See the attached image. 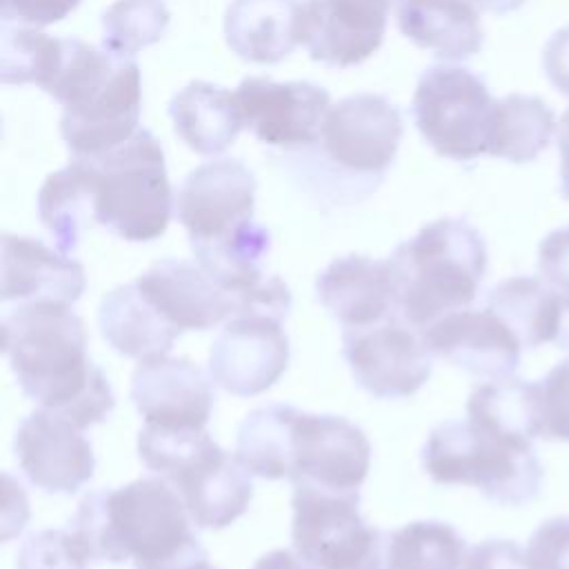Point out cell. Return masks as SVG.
I'll return each instance as SVG.
<instances>
[{
	"label": "cell",
	"instance_id": "1",
	"mask_svg": "<svg viewBox=\"0 0 569 569\" xmlns=\"http://www.w3.org/2000/svg\"><path fill=\"white\" fill-rule=\"evenodd\" d=\"M0 331L18 387L42 409L80 429L113 411V389L87 356L84 322L67 302H20L2 316Z\"/></svg>",
	"mask_w": 569,
	"mask_h": 569
},
{
	"label": "cell",
	"instance_id": "2",
	"mask_svg": "<svg viewBox=\"0 0 569 569\" xmlns=\"http://www.w3.org/2000/svg\"><path fill=\"white\" fill-rule=\"evenodd\" d=\"M191 522L178 491L158 476L87 493L69 531L93 562L131 560L136 569H193L209 556Z\"/></svg>",
	"mask_w": 569,
	"mask_h": 569
},
{
	"label": "cell",
	"instance_id": "3",
	"mask_svg": "<svg viewBox=\"0 0 569 569\" xmlns=\"http://www.w3.org/2000/svg\"><path fill=\"white\" fill-rule=\"evenodd\" d=\"M47 93L62 104L60 136L71 158H91L127 142L140 122L142 80L131 56L67 38Z\"/></svg>",
	"mask_w": 569,
	"mask_h": 569
},
{
	"label": "cell",
	"instance_id": "4",
	"mask_svg": "<svg viewBox=\"0 0 569 569\" xmlns=\"http://www.w3.org/2000/svg\"><path fill=\"white\" fill-rule=\"evenodd\" d=\"M387 262L400 318L422 331L473 302L487 271V244L465 218H438L400 242Z\"/></svg>",
	"mask_w": 569,
	"mask_h": 569
},
{
	"label": "cell",
	"instance_id": "5",
	"mask_svg": "<svg viewBox=\"0 0 569 569\" xmlns=\"http://www.w3.org/2000/svg\"><path fill=\"white\" fill-rule=\"evenodd\" d=\"M138 456L178 491L200 529H224L253 498L251 473L207 429L144 425L138 433Z\"/></svg>",
	"mask_w": 569,
	"mask_h": 569
},
{
	"label": "cell",
	"instance_id": "6",
	"mask_svg": "<svg viewBox=\"0 0 569 569\" xmlns=\"http://www.w3.org/2000/svg\"><path fill=\"white\" fill-rule=\"evenodd\" d=\"M73 160L87 171L93 222L129 242H149L167 231L176 200L151 131L138 129L111 151Z\"/></svg>",
	"mask_w": 569,
	"mask_h": 569
},
{
	"label": "cell",
	"instance_id": "7",
	"mask_svg": "<svg viewBox=\"0 0 569 569\" xmlns=\"http://www.w3.org/2000/svg\"><path fill=\"white\" fill-rule=\"evenodd\" d=\"M422 467L438 485H469L507 507L531 502L542 485V467L529 440L498 433L471 418L431 429Z\"/></svg>",
	"mask_w": 569,
	"mask_h": 569
},
{
	"label": "cell",
	"instance_id": "8",
	"mask_svg": "<svg viewBox=\"0 0 569 569\" xmlns=\"http://www.w3.org/2000/svg\"><path fill=\"white\" fill-rule=\"evenodd\" d=\"M405 122L380 93H353L331 104L320 138V158L345 178L349 202L369 196L393 164Z\"/></svg>",
	"mask_w": 569,
	"mask_h": 569
},
{
	"label": "cell",
	"instance_id": "9",
	"mask_svg": "<svg viewBox=\"0 0 569 569\" xmlns=\"http://www.w3.org/2000/svg\"><path fill=\"white\" fill-rule=\"evenodd\" d=\"M496 102L485 80L471 69L433 64L418 80L411 116L438 156L467 162L489 149Z\"/></svg>",
	"mask_w": 569,
	"mask_h": 569
},
{
	"label": "cell",
	"instance_id": "10",
	"mask_svg": "<svg viewBox=\"0 0 569 569\" xmlns=\"http://www.w3.org/2000/svg\"><path fill=\"white\" fill-rule=\"evenodd\" d=\"M360 493L293 487L291 540L311 569H382V531L360 511Z\"/></svg>",
	"mask_w": 569,
	"mask_h": 569
},
{
	"label": "cell",
	"instance_id": "11",
	"mask_svg": "<svg viewBox=\"0 0 569 569\" xmlns=\"http://www.w3.org/2000/svg\"><path fill=\"white\" fill-rule=\"evenodd\" d=\"M342 356L358 387L376 398L413 396L431 376V351L400 313L369 327L345 329Z\"/></svg>",
	"mask_w": 569,
	"mask_h": 569
},
{
	"label": "cell",
	"instance_id": "12",
	"mask_svg": "<svg viewBox=\"0 0 569 569\" xmlns=\"http://www.w3.org/2000/svg\"><path fill=\"white\" fill-rule=\"evenodd\" d=\"M371 465V445L342 416L296 409L289 440V482L325 491H358Z\"/></svg>",
	"mask_w": 569,
	"mask_h": 569
},
{
	"label": "cell",
	"instance_id": "13",
	"mask_svg": "<svg viewBox=\"0 0 569 569\" xmlns=\"http://www.w3.org/2000/svg\"><path fill=\"white\" fill-rule=\"evenodd\" d=\"M256 178L240 160L220 158L196 167L176 193V216L189 247L222 240L253 220Z\"/></svg>",
	"mask_w": 569,
	"mask_h": 569
},
{
	"label": "cell",
	"instance_id": "14",
	"mask_svg": "<svg viewBox=\"0 0 569 569\" xmlns=\"http://www.w3.org/2000/svg\"><path fill=\"white\" fill-rule=\"evenodd\" d=\"M289 365V338L282 320L267 313L229 318L211 342L209 373L227 393L249 398L278 382Z\"/></svg>",
	"mask_w": 569,
	"mask_h": 569
},
{
	"label": "cell",
	"instance_id": "15",
	"mask_svg": "<svg viewBox=\"0 0 569 569\" xmlns=\"http://www.w3.org/2000/svg\"><path fill=\"white\" fill-rule=\"evenodd\" d=\"M242 124L264 144L282 149L313 147L331 109L327 89L313 82L244 78L236 91Z\"/></svg>",
	"mask_w": 569,
	"mask_h": 569
},
{
	"label": "cell",
	"instance_id": "16",
	"mask_svg": "<svg viewBox=\"0 0 569 569\" xmlns=\"http://www.w3.org/2000/svg\"><path fill=\"white\" fill-rule=\"evenodd\" d=\"M391 4L393 0H302L300 44L325 67L360 64L382 44Z\"/></svg>",
	"mask_w": 569,
	"mask_h": 569
},
{
	"label": "cell",
	"instance_id": "17",
	"mask_svg": "<svg viewBox=\"0 0 569 569\" xmlns=\"http://www.w3.org/2000/svg\"><path fill=\"white\" fill-rule=\"evenodd\" d=\"M13 449L29 482L47 493L71 496L91 480L96 469V456L82 429L42 407L20 422Z\"/></svg>",
	"mask_w": 569,
	"mask_h": 569
},
{
	"label": "cell",
	"instance_id": "18",
	"mask_svg": "<svg viewBox=\"0 0 569 569\" xmlns=\"http://www.w3.org/2000/svg\"><path fill=\"white\" fill-rule=\"evenodd\" d=\"M420 333L431 356L445 358L476 378H507L520 362V340L489 309L447 313Z\"/></svg>",
	"mask_w": 569,
	"mask_h": 569
},
{
	"label": "cell",
	"instance_id": "19",
	"mask_svg": "<svg viewBox=\"0 0 569 569\" xmlns=\"http://www.w3.org/2000/svg\"><path fill=\"white\" fill-rule=\"evenodd\" d=\"M131 400L144 425L204 429L213 407V389L191 360L160 356L138 362L131 376Z\"/></svg>",
	"mask_w": 569,
	"mask_h": 569
},
{
	"label": "cell",
	"instance_id": "20",
	"mask_svg": "<svg viewBox=\"0 0 569 569\" xmlns=\"http://www.w3.org/2000/svg\"><path fill=\"white\" fill-rule=\"evenodd\" d=\"M136 284L180 331H207L238 313V300L198 262L158 260L136 278Z\"/></svg>",
	"mask_w": 569,
	"mask_h": 569
},
{
	"label": "cell",
	"instance_id": "21",
	"mask_svg": "<svg viewBox=\"0 0 569 569\" xmlns=\"http://www.w3.org/2000/svg\"><path fill=\"white\" fill-rule=\"evenodd\" d=\"M316 293L345 329L369 327L398 313L389 262L369 256L349 253L331 260L316 278Z\"/></svg>",
	"mask_w": 569,
	"mask_h": 569
},
{
	"label": "cell",
	"instance_id": "22",
	"mask_svg": "<svg viewBox=\"0 0 569 569\" xmlns=\"http://www.w3.org/2000/svg\"><path fill=\"white\" fill-rule=\"evenodd\" d=\"M87 287L84 267L38 238L2 233V302L56 300L73 305Z\"/></svg>",
	"mask_w": 569,
	"mask_h": 569
},
{
	"label": "cell",
	"instance_id": "23",
	"mask_svg": "<svg viewBox=\"0 0 569 569\" xmlns=\"http://www.w3.org/2000/svg\"><path fill=\"white\" fill-rule=\"evenodd\" d=\"M98 327L120 356L138 362L169 356L176 338L182 333L136 282L118 284L104 293L98 307Z\"/></svg>",
	"mask_w": 569,
	"mask_h": 569
},
{
	"label": "cell",
	"instance_id": "24",
	"mask_svg": "<svg viewBox=\"0 0 569 569\" xmlns=\"http://www.w3.org/2000/svg\"><path fill=\"white\" fill-rule=\"evenodd\" d=\"M402 36L445 60H465L482 49L480 9L473 0H396Z\"/></svg>",
	"mask_w": 569,
	"mask_h": 569
},
{
	"label": "cell",
	"instance_id": "25",
	"mask_svg": "<svg viewBox=\"0 0 569 569\" xmlns=\"http://www.w3.org/2000/svg\"><path fill=\"white\" fill-rule=\"evenodd\" d=\"M302 0H231L224 13L229 49L256 64H276L298 44Z\"/></svg>",
	"mask_w": 569,
	"mask_h": 569
},
{
	"label": "cell",
	"instance_id": "26",
	"mask_svg": "<svg viewBox=\"0 0 569 569\" xmlns=\"http://www.w3.org/2000/svg\"><path fill=\"white\" fill-rule=\"evenodd\" d=\"M169 116L176 133L200 156L222 153L244 127L236 96L204 80L182 87L169 102Z\"/></svg>",
	"mask_w": 569,
	"mask_h": 569
},
{
	"label": "cell",
	"instance_id": "27",
	"mask_svg": "<svg viewBox=\"0 0 569 569\" xmlns=\"http://www.w3.org/2000/svg\"><path fill=\"white\" fill-rule=\"evenodd\" d=\"M487 309L513 331L522 347H538L556 338L560 300L542 278L513 276L498 282L487 296Z\"/></svg>",
	"mask_w": 569,
	"mask_h": 569
},
{
	"label": "cell",
	"instance_id": "28",
	"mask_svg": "<svg viewBox=\"0 0 569 569\" xmlns=\"http://www.w3.org/2000/svg\"><path fill=\"white\" fill-rule=\"evenodd\" d=\"M467 418L498 433L533 442L542 433L540 382L513 376L487 380L471 391Z\"/></svg>",
	"mask_w": 569,
	"mask_h": 569
},
{
	"label": "cell",
	"instance_id": "29",
	"mask_svg": "<svg viewBox=\"0 0 569 569\" xmlns=\"http://www.w3.org/2000/svg\"><path fill=\"white\" fill-rule=\"evenodd\" d=\"M556 129V116L542 98L509 93L496 102L487 156L531 162L549 147Z\"/></svg>",
	"mask_w": 569,
	"mask_h": 569
},
{
	"label": "cell",
	"instance_id": "30",
	"mask_svg": "<svg viewBox=\"0 0 569 569\" xmlns=\"http://www.w3.org/2000/svg\"><path fill=\"white\" fill-rule=\"evenodd\" d=\"M38 216L60 253L78 249L84 227L93 222L89 180L80 160L71 158L67 167L47 176L38 191Z\"/></svg>",
	"mask_w": 569,
	"mask_h": 569
},
{
	"label": "cell",
	"instance_id": "31",
	"mask_svg": "<svg viewBox=\"0 0 569 569\" xmlns=\"http://www.w3.org/2000/svg\"><path fill=\"white\" fill-rule=\"evenodd\" d=\"M296 407L264 405L244 416L238 427L236 458L240 465L264 480L289 478V440Z\"/></svg>",
	"mask_w": 569,
	"mask_h": 569
},
{
	"label": "cell",
	"instance_id": "32",
	"mask_svg": "<svg viewBox=\"0 0 569 569\" xmlns=\"http://www.w3.org/2000/svg\"><path fill=\"white\" fill-rule=\"evenodd\" d=\"M469 553L451 525L416 520L387 536L385 569H469Z\"/></svg>",
	"mask_w": 569,
	"mask_h": 569
},
{
	"label": "cell",
	"instance_id": "33",
	"mask_svg": "<svg viewBox=\"0 0 569 569\" xmlns=\"http://www.w3.org/2000/svg\"><path fill=\"white\" fill-rule=\"evenodd\" d=\"M67 38H53L33 27L2 22L0 78L4 84H38L49 89L64 58Z\"/></svg>",
	"mask_w": 569,
	"mask_h": 569
},
{
	"label": "cell",
	"instance_id": "34",
	"mask_svg": "<svg viewBox=\"0 0 569 569\" xmlns=\"http://www.w3.org/2000/svg\"><path fill=\"white\" fill-rule=\"evenodd\" d=\"M169 20L171 13L164 0H118L102 16V47L120 56H133L156 44Z\"/></svg>",
	"mask_w": 569,
	"mask_h": 569
},
{
	"label": "cell",
	"instance_id": "35",
	"mask_svg": "<svg viewBox=\"0 0 569 569\" xmlns=\"http://www.w3.org/2000/svg\"><path fill=\"white\" fill-rule=\"evenodd\" d=\"M87 560L71 531L44 529L27 536L16 569H87Z\"/></svg>",
	"mask_w": 569,
	"mask_h": 569
},
{
	"label": "cell",
	"instance_id": "36",
	"mask_svg": "<svg viewBox=\"0 0 569 569\" xmlns=\"http://www.w3.org/2000/svg\"><path fill=\"white\" fill-rule=\"evenodd\" d=\"M540 438L569 442V358L558 362L540 382Z\"/></svg>",
	"mask_w": 569,
	"mask_h": 569
},
{
	"label": "cell",
	"instance_id": "37",
	"mask_svg": "<svg viewBox=\"0 0 569 569\" xmlns=\"http://www.w3.org/2000/svg\"><path fill=\"white\" fill-rule=\"evenodd\" d=\"M529 569H569V516H556L531 533L525 547Z\"/></svg>",
	"mask_w": 569,
	"mask_h": 569
},
{
	"label": "cell",
	"instance_id": "38",
	"mask_svg": "<svg viewBox=\"0 0 569 569\" xmlns=\"http://www.w3.org/2000/svg\"><path fill=\"white\" fill-rule=\"evenodd\" d=\"M80 0H0V16L7 24L47 27L76 11Z\"/></svg>",
	"mask_w": 569,
	"mask_h": 569
},
{
	"label": "cell",
	"instance_id": "39",
	"mask_svg": "<svg viewBox=\"0 0 569 569\" xmlns=\"http://www.w3.org/2000/svg\"><path fill=\"white\" fill-rule=\"evenodd\" d=\"M538 273L556 291H569V224L551 231L538 247Z\"/></svg>",
	"mask_w": 569,
	"mask_h": 569
},
{
	"label": "cell",
	"instance_id": "40",
	"mask_svg": "<svg viewBox=\"0 0 569 569\" xmlns=\"http://www.w3.org/2000/svg\"><path fill=\"white\" fill-rule=\"evenodd\" d=\"M469 569H529L525 549L511 540H485L471 547Z\"/></svg>",
	"mask_w": 569,
	"mask_h": 569
},
{
	"label": "cell",
	"instance_id": "41",
	"mask_svg": "<svg viewBox=\"0 0 569 569\" xmlns=\"http://www.w3.org/2000/svg\"><path fill=\"white\" fill-rule=\"evenodd\" d=\"M542 69L549 82L569 96V24L558 29L542 49Z\"/></svg>",
	"mask_w": 569,
	"mask_h": 569
},
{
	"label": "cell",
	"instance_id": "42",
	"mask_svg": "<svg viewBox=\"0 0 569 569\" xmlns=\"http://www.w3.org/2000/svg\"><path fill=\"white\" fill-rule=\"evenodd\" d=\"M556 142H558V158H560V191L569 200V109L560 116V122L556 129Z\"/></svg>",
	"mask_w": 569,
	"mask_h": 569
},
{
	"label": "cell",
	"instance_id": "43",
	"mask_svg": "<svg viewBox=\"0 0 569 569\" xmlns=\"http://www.w3.org/2000/svg\"><path fill=\"white\" fill-rule=\"evenodd\" d=\"M253 569H311L307 562H302L300 556L287 551V549H273L264 556H260L253 565Z\"/></svg>",
	"mask_w": 569,
	"mask_h": 569
},
{
	"label": "cell",
	"instance_id": "44",
	"mask_svg": "<svg viewBox=\"0 0 569 569\" xmlns=\"http://www.w3.org/2000/svg\"><path fill=\"white\" fill-rule=\"evenodd\" d=\"M556 293L560 300V313H558V329H556L553 345L569 351V291H556Z\"/></svg>",
	"mask_w": 569,
	"mask_h": 569
},
{
	"label": "cell",
	"instance_id": "45",
	"mask_svg": "<svg viewBox=\"0 0 569 569\" xmlns=\"http://www.w3.org/2000/svg\"><path fill=\"white\" fill-rule=\"evenodd\" d=\"M473 2L480 11L505 16V13H511V11L520 9L527 0H473Z\"/></svg>",
	"mask_w": 569,
	"mask_h": 569
},
{
	"label": "cell",
	"instance_id": "46",
	"mask_svg": "<svg viewBox=\"0 0 569 569\" xmlns=\"http://www.w3.org/2000/svg\"><path fill=\"white\" fill-rule=\"evenodd\" d=\"M193 569H218V567H211L209 560H207V562H202V565H198V567H193Z\"/></svg>",
	"mask_w": 569,
	"mask_h": 569
}]
</instances>
